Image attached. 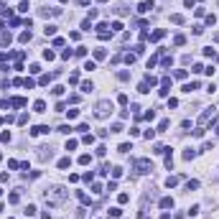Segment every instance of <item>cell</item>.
<instances>
[{
    "label": "cell",
    "mask_w": 219,
    "mask_h": 219,
    "mask_svg": "<svg viewBox=\"0 0 219 219\" xmlns=\"http://www.w3.org/2000/svg\"><path fill=\"white\" fill-rule=\"evenodd\" d=\"M66 199V191L61 186H51V189H46V201L51 204V207H56V204H61Z\"/></svg>",
    "instance_id": "6da1fadb"
},
{
    "label": "cell",
    "mask_w": 219,
    "mask_h": 219,
    "mask_svg": "<svg viewBox=\"0 0 219 219\" xmlns=\"http://www.w3.org/2000/svg\"><path fill=\"white\" fill-rule=\"evenodd\" d=\"M107 115H112V102H110V100H102V102H97V107H94V117L104 120Z\"/></svg>",
    "instance_id": "7a4b0ae2"
},
{
    "label": "cell",
    "mask_w": 219,
    "mask_h": 219,
    "mask_svg": "<svg viewBox=\"0 0 219 219\" xmlns=\"http://www.w3.org/2000/svg\"><path fill=\"white\" fill-rule=\"evenodd\" d=\"M135 171H138V173H148V171H150V161H148V158L135 161Z\"/></svg>",
    "instance_id": "3957f363"
},
{
    "label": "cell",
    "mask_w": 219,
    "mask_h": 219,
    "mask_svg": "<svg viewBox=\"0 0 219 219\" xmlns=\"http://www.w3.org/2000/svg\"><path fill=\"white\" fill-rule=\"evenodd\" d=\"M153 8H155V3H153V0H143V3L138 5V13H150Z\"/></svg>",
    "instance_id": "277c9868"
},
{
    "label": "cell",
    "mask_w": 219,
    "mask_h": 219,
    "mask_svg": "<svg viewBox=\"0 0 219 219\" xmlns=\"http://www.w3.org/2000/svg\"><path fill=\"white\" fill-rule=\"evenodd\" d=\"M163 36H166V28H158V31H153V33H148V38H150L153 44H155V41H161V38H163Z\"/></svg>",
    "instance_id": "5b68a950"
},
{
    "label": "cell",
    "mask_w": 219,
    "mask_h": 219,
    "mask_svg": "<svg viewBox=\"0 0 219 219\" xmlns=\"http://www.w3.org/2000/svg\"><path fill=\"white\" fill-rule=\"evenodd\" d=\"M173 207V199L171 196H163V199H161V209H171Z\"/></svg>",
    "instance_id": "8992f818"
},
{
    "label": "cell",
    "mask_w": 219,
    "mask_h": 219,
    "mask_svg": "<svg viewBox=\"0 0 219 219\" xmlns=\"http://www.w3.org/2000/svg\"><path fill=\"white\" fill-rule=\"evenodd\" d=\"M33 110H36V112H46V102L44 100H36V102H33Z\"/></svg>",
    "instance_id": "52a82bcc"
},
{
    "label": "cell",
    "mask_w": 219,
    "mask_h": 219,
    "mask_svg": "<svg viewBox=\"0 0 219 219\" xmlns=\"http://www.w3.org/2000/svg\"><path fill=\"white\" fill-rule=\"evenodd\" d=\"M204 56L214 61V59H217V51H214V48H211V46H207V48H204Z\"/></svg>",
    "instance_id": "ba28073f"
},
{
    "label": "cell",
    "mask_w": 219,
    "mask_h": 219,
    "mask_svg": "<svg viewBox=\"0 0 219 219\" xmlns=\"http://www.w3.org/2000/svg\"><path fill=\"white\" fill-rule=\"evenodd\" d=\"M138 92H140V94H148V92H150V84H148V82H140V84H138Z\"/></svg>",
    "instance_id": "9c48e42d"
},
{
    "label": "cell",
    "mask_w": 219,
    "mask_h": 219,
    "mask_svg": "<svg viewBox=\"0 0 219 219\" xmlns=\"http://www.w3.org/2000/svg\"><path fill=\"white\" fill-rule=\"evenodd\" d=\"M176 183H178V176H168V178H166V186L168 189H173Z\"/></svg>",
    "instance_id": "30bf717a"
},
{
    "label": "cell",
    "mask_w": 219,
    "mask_h": 219,
    "mask_svg": "<svg viewBox=\"0 0 219 219\" xmlns=\"http://www.w3.org/2000/svg\"><path fill=\"white\" fill-rule=\"evenodd\" d=\"M18 41H20V44H28V41H31V31H23L18 36Z\"/></svg>",
    "instance_id": "8fae6325"
},
{
    "label": "cell",
    "mask_w": 219,
    "mask_h": 219,
    "mask_svg": "<svg viewBox=\"0 0 219 219\" xmlns=\"http://www.w3.org/2000/svg\"><path fill=\"white\" fill-rule=\"evenodd\" d=\"M64 89H66V87H61V84H56V87L51 89V94H54V97H61V94H64Z\"/></svg>",
    "instance_id": "7c38bea8"
},
{
    "label": "cell",
    "mask_w": 219,
    "mask_h": 219,
    "mask_svg": "<svg viewBox=\"0 0 219 219\" xmlns=\"http://www.w3.org/2000/svg\"><path fill=\"white\" fill-rule=\"evenodd\" d=\"M56 166H59L61 171H66V168L72 166V161H69V158H61V161H59V163H56Z\"/></svg>",
    "instance_id": "4fadbf2b"
},
{
    "label": "cell",
    "mask_w": 219,
    "mask_h": 219,
    "mask_svg": "<svg viewBox=\"0 0 219 219\" xmlns=\"http://www.w3.org/2000/svg\"><path fill=\"white\" fill-rule=\"evenodd\" d=\"M104 56H107V51H104V48H94V59H97V61H102Z\"/></svg>",
    "instance_id": "5bb4252c"
},
{
    "label": "cell",
    "mask_w": 219,
    "mask_h": 219,
    "mask_svg": "<svg viewBox=\"0 0 219 219\" xmlns=\"http://www.w3.org/2000/svg\"><path fill=\"white\" fill-rule=\"evenodd\" d=\"M79 163H82V166H89V163H92V155H89V153L79 155Z\"/></svg>",
    "instance_id": "9a60e30c"
},
{
    "label": "cell",
    "mask_w": 219,
    "mask_h": 219,
    "mask_svg": "<svg viewBox=\"0 0 219 219\" xmlns=\"http://www.w3.org/2000/svg\"><path fill=\"white\" fill-rule=\"evenodd\" d=\"M51 79H54V74H44V76H41V79H38V84H41V87H46V84L51 82Z\"/></svg>",
    "instance_id": "2e32d148"
},
{
    "label": "cell",
    "mask_w": 219,
    "mask_h": 219,
    "mask_svg": "<svg viewBox=\"0 0 219 219\" xmlns=\"http://www.w3.org/2000/svg\"><path fill=\"white\" fill-rule=\"evenodd\" d=\"M44 33H46V36H56V26H54V23H48V26L44 28Z\"/></svg>",
    "instance_id": "e0dca14e"
},
{
    "label": "cell",
    "mask_w": 219,
    "mask_h": 219,
    "mask_svg": "<svg viewBox=\"0 0 219 219\" xmlns=\"http://www.w3.org/2000/svg\"><path fill=\"white\" fill-rule=\"evenodd\" d=\"M76 196H79V201H82V204H92V199H89L84 191H76Z\"/></svg>",
    "instance_id": "ac0fdd59"
},
{
    "label": "cell",
    "mask_w": 219,
    "mask_h": 219,
    "mask_svg": "<svg viewBox=\"0 0 219 219\" xmlns=\"http://www.w3.org/2000/svg\"><path fill=\"white\" fill-rule=\"evenodd\" d=\"M168 125H171V120H161V125H158V132H166V130H168Z\"/></svg>",
    "instance_id": "d6986e66"
},
{
    "label": "cell",
    "mask_w": 219,
    "mask_h": 219,
    "mask_svg": "<svg viewBox=\"0 0 219 219\" xmlns=\"http://www.w3.org/2000/svg\"><path fill=\"white\" fill-rule=\"evenodd\" d=\"M110 217H112V219H117V217H122V209H117V207H112V209H110Z\"/></svg>",
    "instance_id": "ffe728a7"
},
{
    "label": "cell",
    "mask_w": 219,
    "mask_h": 219,
    "mask_svg": "<svg viewBox=\"0 0 219 219\" xmlns=\"http://www.w3.org/2000/svg\"><path fill=\"white\" fill-rule=\"evenodd\" d=\"M92 89H94V87H92V82H82V92H84V94H89Z\"/></svg>",
    "instance_id": "44dd1931"
},
{
    "label": "cell",
    "mask_w": 219,
    "mask_h": 219,
    "mask_svg": "<svg viewBox=\"0 0 219 219\" xmlns=\"http://www.w3.org/2000/svg\"><path fill=\"white\" fill-rule=\"evenodd\" d=\"M8 201H10V204H18V201H20V194H18V191H13V194L8 196Z\"/></svg>",
    "instance_id": "7402d4cb"
},
{
    "label": "cell",
    "mask_w": 219,
    "mask_h": 219,
    "mask_svg": "<svg viewBox=\"0 0 219 219\" xmlns=\"http://www.w3.org/2000/svg\"><path fill=\"white\" fill-rule=\"evenodd\" d=\"M10 8H8V5H5V3H0V16H10Z\"/></svg>",
    "instance_id": "603a6c76"
},
{
    "label": "cell",
    "mask_w": 219,
    "mask_h": 219,
    "mask_svg": "<svg viewBox=\"0 0 219 219\" xmlns=\"http://www.w3.org/2000/svg\"><path fill=\"white\" fill-rule=\"evenodd\" d=\"M0 41H3V46H8L13 38H10V33H0Z\"/></svg>",
    "instance_id": "cb8c5ba5"
},
{
    "label": "cell",
    "mask_w": 219,
    "mask_h": 219,
    "mask_svg": "<svg viewBox=\"0 0 219 219\" xmlns=\"http://www.w3.org/2000/svg\"><path fill=\"white\" fill-rule=\"evenodd\" d=\"M194 189H199V181H194V178H191V181L186 183V191H194Z\"/></svg>",
    "instance_id": "d4e9b609"
},
{
    "label": "cell",
    "mask_w": 219,
    "mask_h": 219,
    "mask_svg": "<svg viewBox=\"0 0 219 219\" xmlns=\"http://www.w3.org/2000/svg\"><path fill=\"white\" fill-rule=\"evenodd\" d=\"M28 8H31V5H28V0H20V5H18V10H20V13H28Z\"/></svg>",
    "instance_id": "484cf974"
},
{
    "label": "cell",
    "mask_w": 219,
    "mask_h": 219,
    "mask_svg": "<svg viewBox=\"0 0 219 219\" xmlns=\"http://www.w3.org/2000/svg\"><path fill=\"white\" fill-rule=\"evenodd\" d=\"M161 64H163V69H168L173 64V56H163V61H161Z\"/></svg>",
    "instance_id": "4316f807"
},
{
    "label": "cell",
    "mask_w": 219,
    "mask_h": 219,
    "mask_svg": "<svg viewBox=\"0 0 219 219\" xmlns=\"http://www.w3.org/2000/svg\"><path fill=\"white\" fill-rule=\"evenodd\" d=\"M117 79H122V82H128V79H130V72H125V69H122V72H117Z\"/></svg>",
    "instance_id": "83f0119b"
},
{
    "label": "cell",
    "mask_w": 219,
    "mask_h": 219,
    "mask_svg": "<svg viewBox=\"0 0 219 219\" xmlns=\"http://www.w3.org/2000/svg\"><path fill=\"white\" fill-rule=\"evenodd\" d=\"M171 23H176V26H178V23H183V16H178V13H173V16H171Z\"/></svg>",
    "instance_id": "f1b7e54d"
},
{
    "label": "cell",
    "mask_w": 219,
    "mask_h": 219,
    "mask_svg": "<svg viewBox=\"0 0 219 219\" xmlns=\"http://www.w3.org/2000/svg\"><path fill=\"white\" fill-rule=\"evenodd\" d=\"M76 82H79V72H72L69 74V84H76Z\"/></svg>",
    "instance_id": "f546056e"
},
{
    "label": "cell",
    "mask_w": 219,
    "mask_h": 219,
    "mask_svg": "<svg viewBox=\"0 0 219 219\" xmlns=\"http://www.w3.org/2000/svg\"><path fill=\"white\" fill-rule=\"evenodd\" d=\"M120 176H122V168L115 166V168H112V178H120Z\"/></svg>",
    "instance_id": "4dcf8cb0"
},
{
    "label": "cell",
    "mask_w": 219,
    "mask_h": 219,
    "mask_svg": "<svg viewBox=\"0 0 219 219\" xmlns=\"http://www.w3.org/2000/svg\"><path fill=\"white\" fill-rule=\"evenodd\" d=\"M117 150H120V153H130V150H132V148H130V143H122V145H120V148H117Z\"/></svg>",
    "instance_id": "1f68e13d"
},
{
    "label": "cell",
    "mask_w": 219,
    "mask_h": 219,
    "mask_svg": "<svg viewBox=\"0 0 219 219\" xmlns=\"http://www.w3.org/2000/svg\"><path fill=\"white\" fill-rule=\"evenodd\" d=\"M117 201H120V204H128V201H130V194H120Z\"/></svg>",
    "instance_id": "d6a6232c"
},
{
    "label": "cell",
    "mask_w": 219,
    "mask_h": 219,
    "mask_svg": "<svg viewBox=\"0 0 219 219\" xmlns=\"http://www.w3.org/2000/svg\"><path fill=\"white\" fill-rule=\"evenodd\" d=\"M173 44H176V46H183V44H186V36H176Z\"/></svg>",
    "instance_id": "836d02e7"
},
{
    "label": "cell",
    "mask_w": 219,
    "mask_h": 219,
    "mask_svg": "<svg viewBox=\"0 0 219 219\" xmlns=\"http://www.w3.org/2000/svg\"><path fill=\"white\" fill-rule=\"evenodd\" d=\"M26 214L33 217V214H36V207H33V204H28V207H26Z\"/></svg>",
    "instance_id": "e575fe53"
},
{
    "label": "cell",
    "mask_w": 219,
    "mask_h": 219,
    "mask_svg": "<svg viewBox=\"0 0 219 219\" xmlns=\"http://www.w3.org/2000/svg\"><path fill=\"white\" fill-rule=\"evenodd\" d=\"M173 107H178V100H176V97H171V100H168V110H173Z\"/></svg>",
    "instance_id": "d590c367"
},
{
    "label": "cell",
    "mask_w": 219,
    "mask_h": 219,
    "mask_svg": "<svg viewBox=\"0 0 219 219\" xmlns=\"http://www.w3.org/2000/svg\"><path fill=\"white\" fill-rule=\"evenodd\" d=\"M84 69H87V72H94L97 64H94V61H87V64H84Z\"/></svg>",
    "instance_id": "8d00e7d4"
},
{
    "label": "cell",
    "mask_w": 219,
    "mask_h": 219,
    "mask_svg": "<svg viewBox=\"0 0 219 219\" xmlns=\"http://www.w3.org/2000/svg\"><path fill=\"white\" fill-rule=\"evenodd\" d=\"M66 115H69V120H76V117H79V110H69Z\"/></svg>",
    "instance_id": "74e56055"
},
{
    "label": "cell",
    "mask_w": 219,
    "mask_h": 219,
    "mask_svg": "<svg viewBox=\"0 0 219 219\" xmlns=\"http://www.w3.org/2000/svg\"><path fill=\"white\" fill-rule=\"evenodd\" d=\"M84 143L92 145V143H94V135H92V132H87V135H84Z\"/></svg>",
    "instance_id": "f35d334b"
},
{
    "label": "cell",
    "mask_w": 219,
    "mask_h": 219,
    "mask_svg": "<svg viewBox=\"0 0 219 219\" xmlns=\"http://www.w3.org/2000/svg\"><path fill=\"white\" fill-rule=\"evenodd\" d=\"M104 153H107V148H104V145H97V155H100V158H104Z\"/></svg>",
    "instance_id": "ab89813d"
},
{
    "label": "cell",
    "mask_w": 219,
    "mask_h": 219,
    "mask_svg": "<svg viewBox=\"0 0 219 219\" xmlns=\"http://www.w3.org/2000/svg\"><path fill=\"white\" fill-rule=\"evenodd\" d=\"M44 59H46V61L54 59V51H51V48H46V51H44Z\"/></svg>",
    "instance_id": "60d3db41"
},
{
    "label": "cell",
    "mask_w": 219,
    "mask_h": 219,
    "mask_svg": "<svg viewBox=\"0 0 219 219\" xmlns=\"http://www.w3.org/2000/svg\"><path fill=\"white\" fill-rule=\"evenodd\" d=\"M33 84H36L33 79H23V87H26V89H33Z\"/></svg>",
    "instance_id": "b9f144b4"
},
{
    "label": "cell",
    "mask_w": 219,
    "mask_h": 219,
    "mask_svg": "<svg viewBox=\"0 0 219 219\" xmlns=\"http://www.w3.org/2000/svg\"><path fill=\"white\" fill-rule=\"evenodd\" d=\"M176 79H186V69H178V72H176Z\"/></svg>",
    "instance_id": "7bdbcfd3"
},
{
    "label": "cell",
    "mask_w": 219,
    "mask_h": 219,
    "mask_svg": "<svg viewBox=\"0 0 219 219\" xmlns=\"http://www.w3.org/2000/svg\"><path fill=\"white\" fill-rule=\"evenodd\" d=\"M183 158H186V161H191V158H194V150H191V148H189V150H183Z\"/></svg>",
    "instance_id": "ee69618b"
},
{
    "label": "cell",
    "mask_w": 219,
    "mask_h": 219,
    "mask_svg": "<svg viewBox=\"0 0 219 219\" xmlns=\"http://www.w3.org/2000/svg\"><path fill=\"white\" fill-rule=\"evenodd\" d=\"M117 102H120V104L125 107V104H128V94H120V97H117Z\"/></svg>",
    "instance_id": "f6af8a7d"
},
{
    "label": "cell",
    "mask_w": 219,
    "mask_h": 219,
    "mask_svg": "<svg viewBox=\"0 0 219 219\" xmlns=\"http://www.w3.org/2000/svg\"><path fill=\"white\" fill-rule=\"evenodd\" d=\"M189 214H191V217H196V214H199V204H194V207L189 209Z\"/></svg>",
    "instance_id": "bcb514c9"
},
{
    "label": "cell",
    "mask_w": 219,
    "mask_h": 219,
    "mask_svg": "<svg viewBox=\"0 0 219 219\" xmlns=\"http://www.w3.org/2000/svg\"><path fill=\"white\" fill-rule=\"evenodd\" d=\"M110 28H112V31H122V23H120V20H115V23H112Z\"/></svg>",
    "instance_id": "7dc6e473"
},
{
    "label": "cell",
    "mask_w": 219,
    "mask_h": 219,
    "mask_svg": "<svg viewBox=\"0 0 219 219\" xmlns=\"http://www.w3.org/2000/svg\"><path fill=\"white\" fill-rule=\"evenodd\" d=\"M168 92H171V89H168V87H163V84H161V89H158V94H161V97H166Z\"/></svg>",
    "instance_id": "c3c4849f"
},
{
    "label": "cell",
    "mask_w": 219,
    "mask_h": 219,
    "mask_svg": "<svg viewBox=\"0 0 219 219\" xmlns=\"http://www.w3.org/2000/svg\"><path fill=\"white\" fill-rule=\"evenodd\" d=\"M76 148V140H66V150H74Z\"/></svg>",
    "instance_id": "681fc988"
},
{
    "label": "cell",
    "mask_w": 219,
    "mask_h": 219,
    "mask_svg": "<svg viewBox=\"0 0 219 219\" xmlns=\"http://www.w3.org/2000/svg\"><path fill=\"white\" fill-rule=\"evenodd\" d=\"M82 28H84V31H89V28H92V20H89V18L82 20Z\"/></svg>",
    "instance_id": "f907efd6"
},
{
    "label": "cell",
    "mask_w": 219,
    "mask_h": 219,
    "mask_svg": "<svg viewBox=\"0 0 219 219\" xmlns=\"http://www.w3.org/2000/svg\"><path fill=\"white\" fill-rule=\"evenodd\" d=\"M28 72H31V74H38V72H41V66H38V64H31V69H28Z\"/></svg>",
    "instance_id": "816d5d0a"
},
{
    "label": "cell",
    "mask_w": 219,
    "mask_h": 219,
    "mask_svg": "<svg viewBox=\"0 0 219 219\" xmlns=\"http://www.w3.org/2000/svg\"><path fill=\"white\" fill-rule=\"evenodd\" d=\"M110 132H122V125H120V122H115V125H112V130Z\"/></svg>",
    "instance_id": "f5cc1de1"
},
{
    "label": "cell",
    "mask_w": 219,
    "mask_h": 219,
    "mask_svg": "<svg viewBox=\"0 0 219 219\" xmlns=\"http://www.w3.org/2000/svg\"><path fill=\"white\" fill-rule=\"evenodd\" d=\"M59 132H64V135H69V132H72V128H69V125H61V128H59Z\"/></svg>",
    "instance_id": "db71d44e"
},
{
    "label": "cell",
    "mask_w": 219,
    "mask_h": 219,
    "mask_svg": "<svg viewBox=\"0 0 219 219\" xmlns=\"http://www.w3.org/2000/svg\"><path fill=\"white\" fill-rule=\"evenodd\" d=\"M191 72H194V74H201V72H204V66H201V64H194Z\"/></svg>",
    "instance_id": "11a10c76"
},
{
    "label": "cell",
    "mask_w": 219,
    "mask_h": 219,
    "mask_svg": "<svg viewBox=\"0 0 219 219\" xmlns=\"http://www.w3.org/2000/svg\"><path fill=\"white\" fill-rule=\"evenodd\" d=\"M214 135H219V125H217V128H214Z\"/></svg>",
    "instance_id": "9f6ffc18"
},
{
    "label": "cell",
    "mask_w": 219,
    "mask_h": 219,
    "mask_svg": "<svg viewBox=\"0 0 219 219\" xmlns=\"http://www.w3.org/2000/svg\"><path fill=\"white\" fill-rule=\"evenodd\" d=\"M97 3H100V5H104V3H107V0H97Z\"/></svg>",
    "instance_id": "6f0895ef"
},
{
    "label": "cell",
    "mask_w": 219,
    "mask_h": 219,
    "mask_svg": "<svg viewBox=\"0 0 219 219\" xmlns=\"http://www.w3.org/2000/svg\"><path fill=\"white\" fill-rule=\"evenodd\" d=\"M0 161H3V153H0Z\"/></svg>",
    "instance_id": "680465c9"
},
{
    "label": "cell",
    "mask_w": 219,
    "mask_h": 219,
    "mask_svg": "<svg viewBox=\"0 0 219 219\" xmlns=\"http://www.w3.org/2000/svg\"><path fill=\"white\" fill-rule=\"evenodd\" d=\"M0 194H3V189H0Z\"/></svg>",
    "instance_id": "91938a15"
}]
</instances>
